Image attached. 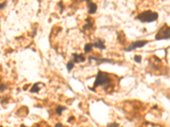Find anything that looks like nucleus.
<instances>
[{"instance_id": "f257e3e1", "label": "nucleus", "mask_w": 170, "mask_h": 127, "mask_svg": "<svg viewBox=\"0 0 170 127\" xmlns=\"http://www.w3.org/2000/svg\"><path fill=\"white\" fill-rule=\"evenodd\" d=\"M111 82V78L110 75H109L107 73H104L100 71V70H99L95 77V80H94L93 88L89 87V89L92 90V91H94L96 87H104L105 88H107V87L110 86Z\"/></svg>"}, {"instance_id": "f03ea898", "label": "nucleus", "mask_w": 170, "mask_h": 127, "mask_svg": "<svg viewBox=\"0 0 170 127\" xmlns=\"http://www.w3.org/2000/svg\"><path fill=\"white\" fill-rule=\"evenodd\" d=\"M157 18H158V14L156 13V12L150 11V10L142 12V13L138 14V16H137V19H139L140 22H142V23L152 22V21L157 20Z\"/></svg>"}, {"instance_id": "7ed1b4c3", "label": "nucleus", "mask_w": 170, "mask_h": 127, "mask_svg": "<svg viewBox=\"0 0 170 127\" xmlns=\"http://www.w3.org/2000/svg\"><path fill=\"white\" fill-rule=\"evenodd\" d=\"M156 40H164L170 38V27L168 26L164 25L159 29L158 32L156 35Z\"/></svg>"}, {"instance_id": "20e7f679", "label": "nucleus", "mask_w": 170, "mask_h": 127, "mask_svg": "<svg viewBox=\"0 0 170 127\" xmlns=\"http://www.w3.org/2000/svg\"><path fill=\"white\" fill-rule=\"evenodd\" d=\"M147 43L148 41H134V43H131L130 45L125 49V51L126 52H130V51L135 50L136 48H142L144 47Z\"/></svg>"}, {"instance_id": "39448f33", "label": "nucleus", "mask_w": 170, "mask_h": 127, "mask_svg": "<svg viewBox=\"0 0 170 127\" xmlns=\"http://www.w3.org/2000/svg\"><path fill=\"white\" fill-rule=\"evenodd\" d=\"M104 43H105V41L102 40V39H96L92 44H93V47L99 48V49H100V50H103L106 48V46Z\"/></svg>"}, {"instance_id": "423d86ee", "label": "nucleus", "mask_w": 170, "mask_h": 127, "mask_svg": "<svg viewBox=\"0 0 170 127\" xmlns=\"http://www.w3.org/2000/svg\"><path fill=\"white\" fill-rule=\"evenodd\" d=\"M72 59L74 63H81L85 61V57L83 54H77V53H72Z\"/></svg>"}, {"instance_id": "0eeeda50", "label": "nucleus", "mask_w": 170, "mask_h": 127, "mask_svg": "<svg viewBox=\"0 0 170 127\" xmlns=\"http://www.w3.org/2000/svg\"><path fill=\"white\" fill-rule=\"evenodd\" d=\"M88 8H89V14H94L97 10V5L94 3H92V2H89L88 4Z\"/></svg>"}, {"instance_id": "6e6552de", "label": "nucleus", "mask_w": 170, "mask_h": 127, "mask_svg": "<svg viewBox=\"0 0 170 127\" xmlns=\"http://www.w3.org/2000/svg\"><path fill=\"white\" fill-rule=\"evenodd\" d=\"M89 59L90 60H95L97 62H99V64L102 63H114V61L112 59H108V58H94V57H89Z\"/></svg>"}, {"instance_id": "1a4fd4ad", "label": "nucleus", "mask_w": 170, "mask_h": 127, "mask_svg": "<svg viewBox=\"0 0 170 127\" xmlns=\"http://www.w3.org/2000/svg\"><path fill=\"white\" fill-rule=\"evenodd\" d=\"M86 21H87V25L83 27V30H91L92 29V26H93V19L90 17H88V18L86 19Z\"/></svg>"}, {"instance_id": "9d476101", "label": "nucleus", "mask_w": 170, "mask_h": 127, "mask_svg": "<svg viewBox=\"0 0 170 127\" xmlns=\"http://www.w3.org/2000/svg\"><path fill=\"white\" fill-rule=\"evenodd\" d=\"M41 84V83H35V84L33 85L32 87L31 88L30 92H32V93H35V92H39L40 90V87H39V85Z\"/></svg>"}, {"instance_id": "9b49d317", "label": "nucleus", "mask_w": 170, "mask_h": 127, "mask_svg": "<svg viewBox=\"0 0 170 127\" xmlns=\"http://www.w3.org/2000/svg\"><path fill=\"white\" fill-rule=\"evenodd\" d=\"M92 48H93V44H92V43H87V44L84 46V52L85 53L91 52Z\"/></svg>"}, {"instance_id": "f8f14e48", "label": "nucleus", "mask_w": 170, "mask_h": 127, "mask_svg": "<svg viewBox=\"0 0 170 127\" xmlns=\"http://www.w3.org/2000/svg\"><path fill=\"white\" fill-rule=\"evenodd\" d=\"M65 109V107H62V106H58V108L56 109V110H55V113H56L58 115H61L62 112L64 111Z\"/></svg>"}, {"instance_id": "ddd939ff", "label": "nucleus", "mask_w": 170, "mask_h": 127, "mask_svg": "<svg viewBox=\"0 0 170 127\" xmlns=\"http://www.w3.org/2000/svg\"><path fill=\"white\" fill-rule=\"evenodd\" d=\"M74 68V62L73 61H69L68 64L66 65V69L68 71H71V70Z\"/></svg>"}, {"instance_id": "4468645a", "label": "nucleus", "mask_w": 170, "mask_h": 127, "mask_svg": "<svg viewBox=\"0 0 170 127\" xmlns=\"http://www.w3.org/2000/svg\"><path fill=\"white\" fill-rule=\"evenodd\" d=\"M141 59L142 58L140 55H135L134 57H133V60H134L136 63H140L141 62Z\"/></svg>"}, {"instance_id": "2eb2a0df", "label": "nucleus", "mask_w": 170, "mask_h": 127, "mask_svg": "<svg viewBox=\"0 0 170 127\" xmlns=\"http://www.w3.org/2000/svg\"><path fill=\"white\" fill-rule=\"evenodd\" d=\"M119 124L117 123H110L107 124V127H118Z\"/></svg>"}, {"instance_id": "dca6fc26", "label": "nucleus", "mask_w": 170, "mask_h": 127, "mask_svg": "<svg viewBox=\"0 0 170 127\" xmlns=\"http://www.w3.org/2000/svg\"><path fill=\"white\" fill-rule=\"evenodd\" d=\"M4 89H5V85H4V84H1V92H3Z\"/></svg>"}, {"instance_id": "f3484780", "label": "nucleus", "mask_w": 170, "mask_h": 127, "mask_svg": "<svg viewBox=\"0 0 170 127\" xmlns=\"http://www.w3.org/2000/svg\"><path fill=\"white\" fill-rule=\"evenodd\" d=\"M55 127H65V126L63 125L62 124H60V123H57L56 124H55Z\"/></svg>"}, {"instance_id": "a211bd4d", "label": "nucleus", "mask_w": 170, "mask_h": 127, "mask_svg": "<svg viewBox=\"0 0 170 127\" xmlns=\"http://www.w3.org/2000/svg\"><path fill=\"white\" fill-rule=\"evenodd\" d=\"M6 6V3H3V4H1V6H0V9H3L4 7Z\"/></svg>"}, {"instance_id": "6ab92c4d", "label": "nucleus", "mask_w": 170, "mask_h": 127, "mask_svg": "<svg viewBox=\"0 0 170 127\" xmlns=\"http://www.w3.org/2000/svg\"><path fill=\"white\" fill-rule=\"evenodd\" d=\"M84 1H86V2H88V3H89V2H91V0H84Z\"/></svg>"}, {"instance_id": "aec40b11", "label": "nucleus", "mask_w": 170, "mask_h": 127, "mask_svg": "<svg viewBox=\"0 0 170 127\" xmlns=\"http://www.w3.org/2000/svg\"><path fill=\"white\" fill-rule=\"evenodd\" d=\"M21 127H27V126H26V125H24V124H21Z\"/></svg>"}, {"instance_id": "412c9836", "label": "nucleus", "mask_w": 170, "mask_h": 127, "mask_svg": "<svg viewBox=\"0 0 170 127\" xmlns=\"http://www.w3.org/2000/svg\"><path fill=\"white\" fill-rule=\"evenodd\" d=\"M1 127H3V126H1Z\"/></svg>"}]
</instances>
